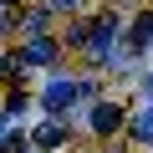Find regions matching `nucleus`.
I'll return each mask as SVG.
<instances>
[{
    "instance_id": "obj_1",
    "label": "nucleus",
    "mask_w": 153,
    "mask_h": 153,
    "mask_svg": "<svg viewBox=\"0 0 153 153\" xmlns=\"http://www.w3.org/2000/svg\"><path fill=\"white\" fill-rule=\"evenodd\" d=\"M76 97H82V82H66V76H56V82L46 87V97H41V102H46L51 112H61V107H71Z\"/></svg>"
},
{
    "instance_id": "obj_2",
    "label": "nucleus",
    "mask_w": 153,
    "mask_h": 153,
    "mask_svg": "<svg viewBox=\"0 0 153 153\" xmlns=\"http://www.w3.org/2000/svg\"><path fill=\"white\" fill-rule=\"evenodd\" d=\"M117 128H123V107H117V102H97V107H92V133L107 138V133H117Z\"/></svg>"
},
{
    "instance_id": "obj_3",
    "label": "nucleus",
    "mask_w": 153,
    "mask_h": 153,
    "mask_svg": "<svg viewBox=\"0 0 153 153\" xmlns=\"http://www.w3.org/2000/svg\"><path fill=\"white\" fill-rule=\"evenodd\" d=\"M112 41H117V21L107 16V21L97 26V36H92V56H97V61H107V56H112Z\"/></svg>"
},
{
    "instance_id": "obj_4",
    "label": "nucleus",
    "mask_w": 153,
    "mask_h": 153,
    "mask_svg": "<svg viewBox=\"0 0 153 153\" xmlns=\"http://www.w3.org/2000/svg\"><path fill=\"white\" fill-rule=\"evenodd\" d=\"M21 56H26V66H46V61H51V56H56V46H51V41H46V36H31V41H26V51H21Z\"/></svg>"
},
{
    "instance_id": "obj_5",
    "label": "nucleus",
    "mask_w": 153,
    "mask_h": 153,
    "mask_svg": "<svg viewBox=\"0 0 153 153\" xmlns=\"http://www.w3.org/2000/svg\"><path fill=\"white\" fill-rule=\"evenodd\" d=\"M66 143V133H61V123H41L36 133H31V148H61Z\"/></svg>"
},
{
    "instance_id": "obj_6",
    "label": "nucleus",
    "mask_w": 153,
    "mask_h": 153,
    "mask_svg": "<svg viewBox=\"0 0 153 153\" xmlns=\"http://www.w3.org/2000/svg\"><path fill=\"white\" fill-rule=\"evenodd\" d=\"M133 133H138L143 143H153V102H148V112H138V117H133Z\"/></svg>"
},
{
    "instance_id": "obj_7",
    "label": "nucleus",
    "mask_w": 153,
    "mask_h": 153,
    "mask_svg": "<svg viewBox=\"0 0 153 153\" xmlns=\"http://www.w3.org/2000/svg\"><path fill=\"white\" fill-rule=\"evenodd\" d=\"M153 41V16H138V26H133V46H148Z\"/></svg>"
},
{
    "instance_id": "obj_8",
    "label": "nucleus",
    "mask_w": 153,
    "mask_h": 153,
    "mask_svg": "<svg viewBox=\"0 0 153 153\" xmlns=\"http://www.w3.org/2000/svg\"><path fill=\"white\" fill-rule=\"evenodd\" d=\"M92 31H97V26H71L66 41H71V46H92Z\"/></svg>"
},
{
    "instance_id": "obj_9",
    "label": "nucleus",
    "mask_w": 153,
    "mask_h": 153,
    "mask_svg": "<svg viewBox=\"0 0 153 153\" xmlns=\"http://www.w3.org/2000/svg\"><path fill=\"white\" fill-rule=\"evenodd\" d=\"M41 26H46V10H36V16H26V21H21V31H26V36H41Z\"/></svg>"
},
{
    "instance_id": "obj_10",
    "label": "nucleus",
    "mask_w": 153,
    "mask_h": 153,
    "mask_svg": "<svg viewBox=\"0 0 153 153\" xmlns=\"http://www.w3.org/2000/svg\"><path fill=\"white\" fill-rule=\"evenodd\" d=\"M31 102H26V92H10V102H5V117H21Z\"/></svg>"
},
{
    "instance_id": "obj_11",
    "label": "nucleus",
    "mask_w": 153,
    "mask_h": 153,
    "mask_svg": "<svg viewBox=\"0 0 153 153\" xmlns=\"http://www.w3.org/2000/svg\"><path fill=\"white\" fill-rule=\"evenodd\" d=\"M51 10H71V5H82V0H46Z\"/></svg>"
},
{
    "instance_id": "obj_12",
    "label": "nucleus",
    "mask_w": 153,
    "mask_h": 153,
    "mask_svg": "<svg viewBox=\"0 0 153 153\" xmlns=\"http://www.w3.org/2000/svg\"><path fill=\"white\" fill-rule=\"evenodd\" d=\"M143 92H148V102H153V76H148V82H143Z\"/></svg>"
}]
</instances>
